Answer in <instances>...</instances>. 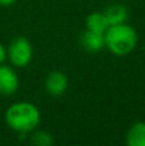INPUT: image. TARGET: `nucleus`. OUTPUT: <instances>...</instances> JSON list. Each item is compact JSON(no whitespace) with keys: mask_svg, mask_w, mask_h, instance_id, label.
I'll return each instance as SVG.
<instances>
[{"mask_svg":"<svg viewBox=\"0 0 145 146\" xmlns=\"http://www.w3.org/2000/svg\"><path fill=\"white\" fill-rule=\"evenodd\" d=\"M4 119L12 131L28 135L39 127L41 122V113L33 103L17 101L5 110Z\"/></svg>","mask_w":145,"mask_h":146,"instance_id":"obj_1","label":"nucleus"},{"mask_svg":"<svg viewBox=\"0 0 145 146\" xmlns=\"http://www.w3.org/2000/svg\"><path fill=\"white\" fill-rule=\"evenodd\" d=\"M105 48L116 56L128 55L138 45V32L128 23L109 26L104 33Z\"/></svg>","mask_w":145,"mask_h":146,"instance_id":"obj_2","label":"nucleus"},{"mask_svg":"<svg viewBox=\"0 0 145 146\" xmlns=\"http://www.w3.org/2000/svg\"><path fill=\"white\" fill-rule=\"evenodd\" d=\"M33 48L30 40L23 36L14 37L7 48V59L14 68H25L31 63Z\"/></svg>","mask_w":145,"mask_h":146,"instance_id":"obj_3","label":"nucleus"},{"mask_svg":"<svg viewBox=\"0 0 145 146\" xmlns=\"http://www.w3.org/2000/svg\"><path fill=\"white\" fill-rule=\"evenodd\" d=\"M19 77H18L13 66L0 64V95L12 96L18 91Z\"/></svg>","mask_w":145,"mask_h":146,"instance_id":"obj_4","label":"nucleus"},{"mask_svg":"<svg viewBox=\"0 0 145 146\" xmlns=\"http://www.w3.org/2000/svg\"><path fill=\"white\" fill-rule=\"evenodd\" d=\"M68 88V78L62 71H51L45 78V90L53 98H61Z\"/></svg>","mask_w":145,"mask_h":146,"instance_id":"obj_5","label":"nucleus"},{"mask_svg":"<svg viewBox=\"0 0 145 146\" xmlns=\"http://www.w3.org/2000/svg\"><path fill=\"white\" fill-rule=\"evenodd\" d=\"M80 44L89 53H99L105 48L104 35L86 30L80 36Z\"/></svg>","mask_w":145,"mask_h":146,"instance_id":"obj_6","label":"nucleus"},{"mask_svg":"<svg viewBox=\"0 0 145 146\" xmlns=\"http://www.w3.org/2000/svg\"><path fill=\"white\" fill-rule=\"evenodd\" d=\"M103 13H104L109 26L125 23V22H127V19H128L127 8L123 4H120V3H113V4L108 5Z\"/></svg>","mask_w":145,"mask_h":146,"instance_id":"obj_7","label":"nucleus"},{"mask_svg":"<svg viewBox=\"0 0 145 146\" xmlns=\"http://www.w3.org/2000/svg\"><path fill=\"white\" fill-rule=\"evenodd\" d=\"M126 144L128 146H145V122L139 121L131 124L126 132Z\"/></svg>","mask_w":145,"mask_h":146,"instance_id":"obj_8","label":"nucleus"},{"mask_svg":"<svg viewBox=\"0 0 145 146\" xmlns=\"http://www.w3.org/2000/svg\"><path fill=\"white\" fill-rule=\"evenodd\" d=\"M108 27H109V23H108L103 12L90 13L86 17V30L104 35L105 31L108 30Z\"/></svg>","mask_w":145,"mask_h":146,"instance_id":"obj_9","label":"nucleus"},{"mask_svg":"<svg viewBox=\"0 0 145 146\" xmlns=\"http://www.w3.org/2000/svg\"><path fill=\"white\" fill-rule=\"evenodd\" d=\"M27 139L35 146H50L54 144L53 135L48 131H44V129H33L32 132L27 135Z\"/></svg>","mask_w":145,"mask_h":146,"instance_id":"obj_10","label":"nucleus"},{"mask_svg":"<svg viewBox=\"0 0 145 146\" xmlns=\"http://www.w3.org/2000/svg\"><path fill=\"white\" fill-rule=\"evenodd\" d=\"M7 60V48L0 42V64Z\"/></svg>","mask_w":145,"mask_h":146,"instance_id":"obj_11","label":"nucleus"},{"mask_svg":"<svg viewBox=\"0 0 145 146\" xmlns=\"http://www.w3.org/2000/svg\"><path fill=\"white\" fill-rule=\"evenodd\" d=\"M15 3H17V0H0V7L8 8V7H12Z\"/></svg>","mask_w":145,"mask_h":146,"instance_id":"obj_12","label":"nucleus"}]
</instances>
